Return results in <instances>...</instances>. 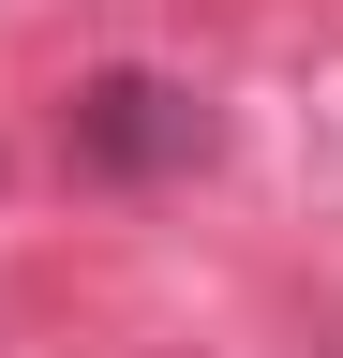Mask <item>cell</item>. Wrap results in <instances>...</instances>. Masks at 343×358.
Listing matches in <instances>:
<instances>
[{
	"mask_svg": "<svg viewBox=\"0 0 343 358\" xmlns=\"http://www.w3.org/2000/svg\"><path fill=\"white\" fill-rule=\"evenodd\" d=\"M75 164H90V179L209 164V105H194L180 75H90V90H75Z\"/></svg>",
	"mask_w": 343,
	"mask_h": 358,
	"instance_id": "6da1fadb",
	"label": "cell"
}]
</instances>
